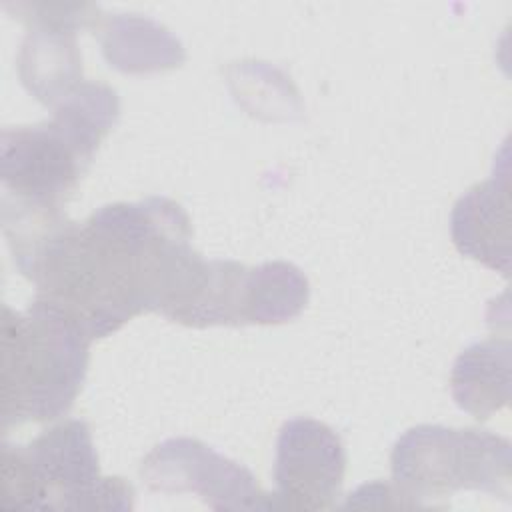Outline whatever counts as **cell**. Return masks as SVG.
I'll list each match as a JSON object with an SVG mask.
<instances>
[{
	"instance_id": "obj_1",
	"label": "cell",
	"mask_w": 512,
	"mask_h": 512,
	"mask_svg": "<svg viewBox=\"0 0 512 512\" xmlns=\"http://www.w3.org/2000/svg\"><path fill=\"white\" fill-rule=\"evenodd\" d=\"M180 204L164 196L98 208L82 224L62 220L14 256L44 296L88 330L92 340L142 312L168 316L202 264Z\"/></svg>"
},
{
	"instance_id": "obj_2",
	"label": "cell",
	"mask_w": 512,
	"mask_h": 512,
	"mask_svg": "<svg viewBox=\"0 0 512 512\" xmlns=\"http://www.w3.org/2000/svg\"><path fill=\"white\" fill-rule=\"evenodd\" d=\"M118 114L116 90L84 80L54 106L50 120L4 128L0 136L2 200L62 210Z\"/></svg>"
},
{
	"instance_id": "obj_3",
	"label": "cell",
	"mask_w": 512,
	"mask_h": 512,
	"mask_svg": "<svg viewBox=\"0 0 512 512\" xmlns=\"http://www.w3.org/2000/svg\"><path fill=\"white\" fill-rule=\"evenodd\" d=\"M86 326L60 304L38 296L24 312L2 314V428L64 416L86 378Z\"/></svg>"
},
{
	"instance_id": "obj_4",
	"label": "cell",
	"mask_w": 512,
	"mask_h": 512,
	"mask_svg": "<svg viewBox=\"0 0 512 512\" xmlns=\"http://www.w3.org/2000/svg\"><path fill=\"white\" fill-rule=\"evenodd\" d=\"M134 490L118 476H100L90 428L64 420L28 446H2V510L132 508Z\"/></svg>"
},
{
	"instance_id": "obj_5",
	"label": "cell",
	"mask_w": 512,
	"mask_h": 512,
	"mask_svg": "<svg viewBox=\"0 0 512 512\" xmlns=\"http://www.w3.org/2000/svg\"><path fill=\"white\" fill-rule=\"evenodd\" d=\"M394 490L402 506L418 508L456 490H482L510 498V442L488 430L420 424L394 444Z\"/></svg>"
},
{
	"instance_id": "obj_6",
	"label": "cell",
	"mask_w": 512,
	"mask_h": 512,
	"mask_svg": "<svg viewBox=\"0 0 512 512\" xmlns=\"http://www.w3.org/2000/svg\"><path fill=\"white\" fill-rule=\"evenodd\" d=\"M16 8L28 24V34L18 56L20 78L28 92L46 106H58L82 80V62L76 30L96 26L100 20L94 4L70 2H20Z\"/></svg>"
},
{
	"instance_id": "obj_7",
	"label": "cell",
	"mask_w": 512,
	"mask_h": 512,
	"mask_svg": "<svg viewBox=\"0 0 512 512\" xmlns=\"http://www.w3.org/2000/svg\"><path fill=\"white\" fill-rule=\"evenodd\" d=\"M140 476L156 492H194L214 510H274L272 494L240 464L192 438L158 444L140 466Z\"/></svg>"
},
{
	"instance_id": "obj_8",
	"label": "cell",
	"mask_w": 512,
	"mask_h": 512,
	"mask_svg": "<svg viewBox=\"0 0 512 512\" xmlns=\"http://www.w3.org/2000/svg\"><path fill=\"white\" fill-rule=\"evenodd\" d=\"M346 452L332 428L312 418L288 420L276 440L274 510H328L342 492Z\"/></svg>"
},
{
	"instance_id": "obj_9",
	"label": "cell",
	"mask_w": 512,
	"mask_h": 512,
	"mask_svg": "<svg viewBox=\"0 0 512 512\" xmlns=\"http://www.w3.org/2000/svg\"><path fill=\"white\" fill-rule=\"evenodd\" d=\"M452 242L460 254L484 266L510 272L508 176L494 174L458 198L450 216Z\"/></svg>"
},
{
	"instance_id": "obj_10",
	"label": "cell",
	"mask_w": 512,
	"mask_h": 512,
	"mask_svg": "<svg viewBox=\"0 0 512 512\" xmlns=\"http://www.w3.org/2000/svg\"><path fill=\"white\" fill-rule=\"evenodd\" d=\"M450 384L454 402L474 418L486 420L510 398V342L492 338L462 350Z\"/></svg>"
},
{
	"instance_id": "obj_11",
	"label": "cell",
	"mask_w": 512,
	"mask_h": 512,
	"mask_svg": "<svg viewBox=\"0 0 512 512\" xmlns=\"http://www.w3.org/2000/svg\"><path fill=\"white\" fill-rule=\"evenodd\" d=\"M102 50L110 66L122 72H154L180 66V42L152 20L116 16L100 28Z\"/></svg>"
},
{
	"instance_id": "obj_12",
	"label": "cell",
	"mask_w": 512,
	"mask_h": 512,
	"mask_svg": "<svg viewBox=\"0 0 512 512\" xmlns=\"http://www.w3.org/2000/svg\"><path fill=\"white\" fill-rule=\"evenodd\" d=\"M308 294V280L294 264L266 262L252 268L250 324H282L296 318Z\"/></svg>"
}]
</instances>
